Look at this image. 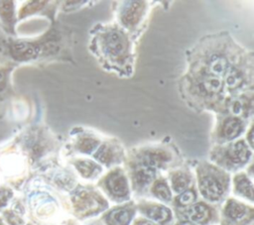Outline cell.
I'll return each instance as SVG.
<instances>
[{"mask_svg":"<svg viewBox=\"0 0 254 225\" xmlns=\"http://www.w3.org/2000/svg\"><path fill=\"white\" fill-rule=\"evenodd\" d=\"M197 192L203 201L222 203L230 191L231 177L229 172L212 163L199 162L195 168Z\"/></svg>","mask_w":254,"mask_h":225,"instance_id":"cell-1","label":"cell"},{"mask_svg":"<svg viewBox=\"0 0 254 225\" xmlns=\"http://www.w3.org/2000/svg\"><path fill=\"white\" fill-rule=\"evenodd\" d=\"M70 212L79 221L95 217L109 208L107 198L93 185H77L69 196Z\"/></svg>","mask_w":254,"mask_h":225,"instance_id":"cell-2","label":"cell"},{"mask_svg":"<svg viewBox=\"0 0 254 225\" xmlns=\"http://www.w3.org/2000/svg\"><path fill=\"white\" fill-rule=\"evenodd\" d=\"M251 151L243 141L215 148L210 155L212 164L227 172H237L250 161Z\"/></svg>","mask_w":254,"mask_h":225,"instance_id":"cell-3","label":"cell"},{"mask_svg":"<svg viewBox=\"0 0 254 225\" xmlns=\"http://www.w3.org/2000/svg\"><path fill=\"white\" fill-rule=\"evenodd\" d=\"M102 194L115 203H124L131 198V187L126 170L114 167L102 175L97 182Z\"/></svg>","mask_w":254,"mask_h":225,"instance_id":"cell-4","label":"cell"},{"mask_svg":"<svg viewBox=\"0 0 254 225\" xmlns=\"http://www.w3.org/2000/svg\"><path fill=\"white\" fill-rule=\"evenodd\" d=\"M254 220V209L235 197H227L219 209L218 225H251Z\"/></svg>","mask_w":254,"mask_h":225,"instance_id":"cell-5","label":"cell"},{"mask_svg":"<svg viewBox=\"0 0 254 225\" xmlns=\"http://www.w3.org/2000/svg\"><path fill=\"white\" fill-rule=\"evenodd\" d=\"M177 220H186L194 225H217L219 222V209L215 204L203 200L196 201L193 204L174 209Z\"/></svg>","mask_w":254,"mask_h":225,"instance_id":"cell-6","label":"cell"},{"mask_svg":"<svg viewBox=\"0 0 254 225\" xmlns=\"http://www.w3.org/2000/svg\"><path fill=\"white\" fill-rule=\"evenodd\" d=\"M126 166V173L129 178L131 191L138 197L146 195L152 182L158 176V172L131 160L127 161Z\"/></svg>","mask_w":254,"mask_h":225,"instance_id":"cell-7","label":"cell"},{"mask_svg":"<svg viewBox=\"0 0 254 225\" xmlns=\"http://www.w3.org/2000/svg\"><path fill=\"white\" fill-rule=\"evenodd\" d=\"M129 160L141 164L158 172V170L170 168L174 162V154L162 148H149L135 152Z\"/></svg>","mask_w":254,"mask_h":225,"instance_id":"cell-8","label":"cell"},{"mask_svg":"<svg viewBox=\"0 0 254 225\" xmlns=\"http://www.w3.org/2000/svg\"><path fill=\"white\" fill-rule=\"evenodd\" d=\"M135 204L137 212L156 225H173L176 221L173 210L164 203L140 198Z\"/></svg>","mask_w":254,"mask_h":225,"instance_id":"cell-9","label":"cell"},{"mask_svg":"<svg viewBox=\"0 0 254 225\" xmlns=\"http://www.w3.org/2000/svg\"><path fill=\"white\" fill-rule=\"evenodd\" d=\"M31 204L35 216L44 222H55L60 217V204L57 199L47 192L33 195Z\"/></svg>","mask_w":254,"mask_h":225,"instance_id":"cell-10","label":"cell"},{"mask_svg":"<svg viewBox=\"0 0 254 225\" xmlns=\"http://www.w3.org/2000/svg\"><path fill=\"white\" fill-rule=\"evenodd\" d=\"M136 213L135 202L129 200L105 210L100 221L103 225H131Z\"/></svg>","mask_w":254,"mask_h":225,"instance_id":"cell-11","label":"cell"},{"mask_svg":"<svg viewBox=\"0 0 254 225\" xmlns=\"http://www.w3.org/2000/svg\"><path fill=\"white\" fill-rule=\"evenodd\" d=\"M93 158L102 167L114 168L123 162L124 155L118 146L105 143L94 152Z\"/></svg>","mask_w":254,"mask_h":225,"instance_id":"cell-12","label":"cell"},{"mask_svg":"<svg viewBox=\"0 0 254 225\" xmlns=\"http://www.w3.org/2000/svg\"><path fill=\"white\" fill-rule=\"evenodd\" d=\"M167 179L173 194L176 195L194 185L193 174L187 168L174 169L170 170Z\"/></svg>","mask_w":254,"mask_h":225,"instance_id":"cell-13","label":"cell"},{"mask_svg":"<svg viewBox=\"0 0 254 225\" xmlns=\"http://www.w3.org/2000/svg\"><path fill=\"white\" fill-rule=\"evenodd\" d=\"M230 187L233 194L243 200L253 202L254 190L253 183L248 174L244 171H237L231 178Z\"/></svg>","mask_w":254,"mask_h":225,"instance_id":"cell-14","label":"cell"},{"mask_svg":"<svg viewBox=\"0 0 254 225\" xmlns=\"http://www.w3.org/2000/svg\"><path fill=\"white\" fill-rule=\"evenodd\" d=\"M103 49L110 57H122L127 51V41L119 32L111 31L103 37Z\"/></svg>","mask_w":254,"mask_h":225,"instance_id":"cell-15","label":"cell"},{"mask_svg":"<svg viewBox=\"0 0 254 225\" xmlns=\"http://www.w3.org/2000/svg\"><path fill=\"white\" fill-rule=\"evenodd\" d=\"M70 164L79 174V176L86 180H94L98 178L103 171L102 166H100L94 160L87 158L72 159Z\"/></svg>","mask_w":254,"mask_h":225,"instance_id":"cell-16","label":"cell"},{"mask_svg":"<svg viewBox=\"0 0 254 225\" xmlns=\"http://www.w3.org/2000/svg\"><path fill=\"white\" fill-rule=\"evenodd\" d=\"M148 193L150 196L156 198L158 201L164 204L171 203L174 197L168 179L163 175H159L154 179Z\"/></svg>","mask_w":254,"mask_h":225,"instance_id":"cell-17","label":"cell"},{"mask_svg":"<svg viewBox=\"0 0 254 225\" xmlns=\"http://www.w3.org/2000/svg\"><path fill=\"white\" fill-rule=\"evenodd\" d=\"M197 196H198V192H197L195 186L192 185L189 189L175 195L173 197V200L171 203H172V206L174 207V209L185 208V207H188V206L193 204L194 202H196Z\"/></svg>","mask_w":254,"mask_h":225,"instance_id":"cell-18","label":"cell"},{"mask_svg":"<svg viewBox=\"0 0 254 225\" xmlns=\"http://www.w3.org/2000/svg\"><path fill=\"white\" fill-rule=\"evenodd\" d=\"M222 81L218 76L213 74L203 75L200 78V89L201 92L205 95H215L217 94L222 87Z\"/></svg>","mask_w":254,"mask_h":225,"instance_id":"cell-19","label":"cell"},{"mask_svg":"<svg viewBox=\"0 0 254 225\" xmlns=\"http://www.w3.org/2000/svg\"><path fill=\"white\" fill-rule=\"evenodd\" d=\"M242 130V124L237 118H228L224 121L220 136L223 140H232L238 136Z\"/></svg>","mask_w":254,"mask_h":225,"instance_id":"cell-20","label":"cell"},{"mask_svg":"<svg viewBox=\"0 0 254 225\" xmlns=\"http://www.w3.org/2000/svg\"><path fill=\"white\" fill-rule=\"evenodd\" d=\"M208 68L215 76L224 74L226 69L228 68L227 58L220 54L211 55L208 58Z\"/></svg>","mask_w":254,"mask_h":225,"instance_id":"cell-21","label":"cell"},{"mask_svg":"<svg viewBox=\"0 0 254 225\" xmlns=\"http://www.w3.org/2000/svg\"><path fill=\"white\" fill-rule=\"evenodd\" d=\"M0 19L4 25L11 28L14 21V11L12 1H0Z\"/></svg>","mask_w":254,"mask_h":225,"instance_id":"cell-22","label":"cell"},{"mask_svg":"<svg viewBox=\"0 0 254 225\" xmlns=\"http://www.w3.org/2000/svg\"><path fill=\"white\" fill-rule=\"evenodd\" d=\"M140 6L136 3H132L130 6L127 7V9L122 14V21L123 23L127 25H133L137 19L139 18V12Z\"/></svg>","mask_w":254,"mask_h":225,"instance_id":"cell-23","label":"cell"},{"mask_svg":"<svg viewBox=\"0 0 254 225\" xmlns=\"http://www.w3.org/2000/svg\"><path fill=\"white\" fill-rule=\"evenodd\" d=\"M97 144H98L97 141L94 140L93 138H82L78 141L75 148L79 153H82L85 155H90L94 151H96Z\"/></svg>","mask_w":254,"mask_h":225,"instance_id":"cell-24","label":"cell"},{"mask_svg":"<svg viewBox=\"0 0 254 225\" xmlns=\"http://www.w3.org/2000/svg\"><path fill=\"white\" fill-rule=\"evenodd\" d=\"M242 80H243V75L236 68L230 70V72L226 75V78H225V82H226L227 87L231 88V89H234L239 84H241Z\"/></svg>","mask_w":254,"mask_h":225,"instance_id":"cell-25","label":"cell"},{"mask_svg":"<svg viewBox=\"0 0 254 225\" xmlns=\"http://www.w3.org/2000/svg\"><path fill=\"white\" fill-rule=\"evenodd\" d=\"M7 78H8V69L0 68V93L4 91L7 85Z\"/></svg>","mask_w":254,"mask_h":225,"instance_id":"cell-26","label":"cell"},{"mask_svg":"<svg viewBox=\"0 0 254 225\" xmlns=\"http://www.w3.org/2000/svg\"><path fill=\"white\" fill-rule=\"evenodd\" d=\"M11 196H12L11 190H9V189H1L0 190V207L5 205Z\"/></svg>","mask_w":254,"mask_h":225,"instance_id":"cell-27","label":"cell"},{"mask_svg":"<svg viewBox=\"0 0 254 225\" xmlns=\"http://www.w3.org/2000/svg\"><path fill=\"white\" fill-rule=\"evenodd\" d=\"M131 225H156L155 223L151 222L150 220L144 218V217H140L137 219H134L131 223Z\"/></svg>","mask_w":254,"mask_h":225,"instance_id":"cell-28","label":"cell"},{"mask_svg":"<svg viewBox=\"0 0 254 225\" xmlns=\"http://www.w3.org/2000/svg\"><path fill=\"white\" fill-rule=\"evenodd\" d=\"M173 225H194V224L186 220H176Z\"/></svg>","mask_w":254,"mask_h":225,"instance_id":"cell-29","label":"cell"},{"mask_svg":"<svg viewBox=\"0 0 254 225\" xmlns=\"http://www.w3.org/2000/svg\"><path fill=\"white\" fill-rule=\"evenodd\" d=\"M0 225H2V223H1V222H0Z\"/></svg>","mask_w":254,"mask_h":225,"instance_id":"cell-30","label":"cell"}]
</instances>
